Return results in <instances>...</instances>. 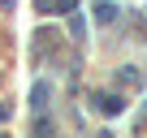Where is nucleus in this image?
<instances>
[{"mask_svg":"<svg viewBox=\"0 0 147 138\" xmlns=\"http://www.w3.org/2000/svg\"><path fill=\"white\" fill-rule=\"evenodd\" d=\"M95 108H100V112H108V117H113V112H121V108H125V104H121V99H117V95H95Z\"/></svg>","mask_w":147,"mask_h":138,"instance_id":"nucleus-2","label":"nucleus"},{"mask_svg":"<svg viewBox=\"0 0 147 138\" xmlns=\"http://www.w3.org/2000/svg\"><path fill=\"white\" fill-rule=\"evenodd\" d=\"M30 108H39V112L48 108V82H35L30 86Z\"/></svg>","mask_w":147,"mask_h":138,"instance_id":"nucleus-1","label":"nucleus"},{"mask_svg":"<svg viewBox=\"0 0 147 138\" xmlns=\"http://www.w3.org/2000/svg\"><path fill=\"white\" fill-rule=\"evenodd\" d=\"M95 17H100V22H113V17H117V5H100Z\"/></svg>","mask_w":147,"mask_h":138,"instance_id":"nucleus-3","label":"nucleus"},{"mask_svg":"<svg viewBox=\"0 0 147 138\" xmlns=\"http://www.w3.org/2000/svg\"><path fill=\"white\" fill-rule=\"evenodd\" d=\"M78 0H52V9H74Z\"/></svg>","mask_w":147,"mask_h":138,"instance_id":"nucleus-4","label":"nucleus"}]
</instances>
